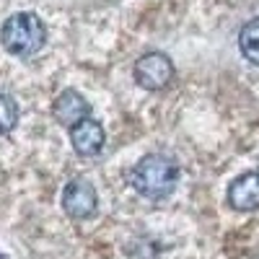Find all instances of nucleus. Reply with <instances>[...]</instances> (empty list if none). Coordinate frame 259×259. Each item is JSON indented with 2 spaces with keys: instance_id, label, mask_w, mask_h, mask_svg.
I'll list each match as a JSON object with an SVG mask.
<instances>
[{
  "instance_id": "3",
  "label": "nucleus",
  "mask_w": 259,
  "mask_h": 259,
  "mask_svg": "<svg viewBox=\"0 0 259 259\" xmlns=\"http://www.w3.org/2000/svg\"><path fill=\"white\" fill-rule=\"evenodd\" d=\"M135 80L145 91H161L174 78V62L163 52H148L135 62Z\"/></svg>"
},
{
  "instance_id": "1",
  "label": "nucleus",
  "mask_w": 259,
  "mask_h": 259,
  "mask_svg": "<svg viewBox=\"0 0 259 259\" xmlns=\"http://www.w3.org/2000/svg\"><path fill=\"white\" fill-rule=\"evenodd\" d=\"M133 187L148 200H166L179 184V166L171 156L150 153L133 166Z\"/></svg>"
},
{
  "instance_id": "7",
  "label": "nucleus",
  "mask_w": 259,
  "mask_h": 259,
  "mask_svg": "<svg viewBox=\"0 0 259 259\" xmlns=\"http://www.w3.org/2000/svg\"><path fill=\"white\" fill-rule=\"evenodd\" d=\"M70 143L75 148V153L80 156H99L104 148V127L96 119H83L75 127H70Z\"/></svg>"
},
{
  "instance_id": "5",
  "label": "nucleus",
  "mask_w": 259,
  "mask_h": 259,
  "mask_svg": "<svg viewBox=\"0 0 259 259\" xmlns=\"http://www.w3.org/2000/svg\"><path fill=\"white\" fill-rule=\"evenodd\" d=\"M228 205L239 212H249V210H256L259 207V177L256 174H241L236 177L231 184H228Z\"/></svg>"
},
{
  "instance_id": "6",
  "label": "nucleus",
  "mask_w": 259,
  "mask_h": 259,
  "mask_svg": "<svg viewBox=\"0 0 259 259\" xmlns=\"http://www.w3.org/2000/svg\"><path fill=\"white\" fill-rule=\"evenodd\" d=\"M89 112H91L89 101H85L78 91H62L52 104V114L62 127H75L78 122L89 119Z\"/></svg>"
},
{
  "instance_id": "4",
  "label": "nucleus",
  "mask_w": 259,
  "mask_h": 259,
  "mask_svg": "<svg viewBox=\"0 0 259 259\" xmlns=\"http://www.w3.org/2000/svg\"><path fill=\"white\" fill-rule=\"evenodd\" d=\"M99 194L89 179H73L62 189V210L75 221H85L96 212Z\"/></svg>"
},
{
  "instance_id": "9",
  "label": "nucleus",
  "mask_w": 259,
  "mask_h": 259,
  "mask_svg": "<svg viewBox=\"0 0 259 259\" xmlns=\"http://www.w3.org/2000/svg\"><path fill=\"white\" fill-rule=\"evenodd\" d=\"M18 122V106L11 96L6 94H0V135H6L11 133V130L16 127Z\"/></svg>"
},
{
  "instance_id": "8",
  "label": "nucleus",
  "mask_w": 259,
  "mask_h": 259,
  "mask_svg": "<svg viewBox=\"0 0 259 259\" xmlns=\"http://www.w3.org/2000/svg\"><path fill=\"white\" fill-rule=\"evenodd\" d=\"M239 47H241V55H244L249 62L259 65V16L251 18L249 24L241 29V34H239Z\"/></svg>"
},
{
  "instance_id": "10",
  "label": "nucleus",
  "mask_w": 259,
  "mask_h": 259,
  "mask_svg": "<svg viewBox=\"0 0 259 259\" xmlns=\"http://www.w3.org/2000/svg\"><path fill=\"white\" fill-rule=\"evenodd\" d=\"M256 177H259V171H256Z\"/></svg>"
},
{
  "instance_id": "2",
  "label": "nucleus",
  "mask_w": 259,
  "mask_h": 259,
  "mask_svg": "<svg viewBox=\"0 0 259 259\" xmlns=\"http://www.w3.org/2000/svg\"><path fill=\"white\" fill-rule=\"evenodd\" d=\"M47 29L36 13H13L0 26V45L13 57H31L41 50Z\"/></svg>"
}]
</instances>
